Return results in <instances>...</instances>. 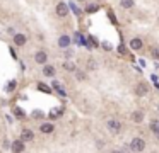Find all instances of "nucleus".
Returning a JSON list of instances; mask_svg holds the SVG:
<instances>
[{"instance_id":"dca6fc26","label":"nucleus","mask_w":159,"mask_h":153,"mask_svg":"<svg viewBox=\"0 0 159 153\" xmlns=\"http://www.w3.org/2000/svg\"><path fill=\"white\" fill-rule=\"evenodd\" d=\"M151 55L154 56V58L159 60V48H152V49H151Z\"/></svg>"},{"instance_id":"f3484780","label":"nucleus","mask_w":159,"mask_h":153,"mask_svg":"<svg viewBox=\"0 0 159 153\" xmlns=\"http://www.w3.org/2000/svg\"><path fill=\"white\" fill-rule=\"evenodd\" d=\"M63 68H65V70H74V65L69 63V61H65V63H63Z\"/></svg>"},{"instance_id":"20e7f679","label":"nucleus","mask_w":159,"mask_h":153,"mask_svg":"<svg viewBox=\"0 0 159 153\" xmlns=\"http://www.w3.org/2000/svg\"><path fill=\"white\" fill-rule=\"evenodd\" d=\"M33 138H34V135H33L31 129H24V131L21 133V139H22V141H31Z\"/></svg>"},{"instance_id":"7ed1b4c3","label":"nucleus","mask_w":159,"mask_h":153,"mask_svg":"<svg viewBox=\"0 0 159 153\" xmlns=\"http://www.w3.org/2000/svg\"><path fill=\"white\" fill-rule=\"evenodd\" d=\"M56 14H58L60 17H65V15L69 14V7H67L65 4H58L56 5Z\"/></svg>"},{"instance_id":"2eb2a0df","label":"nucleus","mask_w":159,"mask_h":153,"mask_svg":"<svg viewBox=\"0 0 159 153\" xmlns=\"http://www.w3.org/2000/svg\"><path fill=\"white\" fill-rule=\"evenodd\" d=\"M132 119L135 121V123H140L142 119H144V117H142V114L140 112H133V116H132Z\"/></svg>"},{"instance_id":"ddd939ff","label":"nucleus","mask_w":159,"mask_h":153,"mask_svg":"<svg viewBox=\"0 0 159 153\" xmlns=\"http://www.w3.org/2000/svg\"><path fill=\"white\" fill-rule=\"evenodd\" d=\"M120 4H122L123 9H132L133 7V0H120Z\"/></svg>"},{"instance_id":"6ab92c4d","label":"nucleus","mask_w":159,"mask_h":153,"mask_svg":"<svg viewBox=\"0 0 159 153\" xmlns=\"http://www.w3.org/2000/svg\"><path fill=\"white\" fill-rule=\"evenodd\" d=\"M14 88H15V82H10V84H9V88H7V90H14Z\"/></svg>"},{"instance_id":"f8f14e48","label":"nucleus","mask_w":159,"mask_h":153,"mask_svg":"<svg viewBox=\"0 0 159 153\" xmlns=\"http://www.w3.org/2000/svg\"><path fill=\"white\" fill-rule=\"evenodd\" d=\"M58 44H60L62 48H67L69 44H70V37H69V36H62V37L58 39Z\"/></svg>"},{"instance_id":"39448f33","label":"nucleus","mask_w":159,"mask_h":153,"mask_svg":"<svg viewBox=\"0 0 159 153\" xmlns=\"http://www.w3.org/2000/svg\"><path fill=\"white\" fill-rule=\"evenodd\" d=\"M14 43L17 44V46H24V44H26V36H24V34H15Z\"/></svg>"},{"instance_id":"1a4fd4ad","label":"nucleus","mask_w":159,"mask_h":153,"mask_svg":"<svg viewBox=\"0 0 159 153\" xmlns=\"http://www.w3.org/2000/svg\"><path fill=\"white\" fill-rule=\"evenodd\" d=\"M135 94H137V95H145V94H147V85H145V84L137 85V88H135Z\"/></svg>"},{"instance_id":"f03ea898","label":"nucleus","mask_w":159,"mask_h":153,"mask_svg":"<svg viewBox=\"0 0 159 153\" xmlns=\"http://www.w3.org/2000/svg\"><path fill=\"white\" fill-rule=\"evenodd\" d=\"M108 128H110L113 133H118L120 129H122V124H120L118 121H115V119H110L108 121Z\"/></svg>"},{"instance_id":"a211bd4d","label":"nucleus","mask_w":159,"mask_h":153,"mask_svg":"<svg viewBox=\"0 0 159 153\" xmlns=\"http://www.w3.org/2000/svg\"><path fill=\"white\" fill-rule=\"evenodd\" d=\"M38 88H40V90H43V92H50V88L46 87L44 84H40V85H38Z\"/></svg>"},{"instance_id":"9b49d317","label":"nucleus","mask_w":159,"mask_h":153,"mask_svg":"<svg viewBox=\"0 0 159 153\" xmlns=\"http://www.w3.org/2000/svg\"><path fill=\"white\" fill-rule=\"evenodd\" d=\"M53 129H55V128H53V124H50V123L41 124V131H43V133H46V135H48V133H52Z\"/></svg>"},{"instance_id":"6e6552de","label":"nucleus","mask_w":159,"mask_h":153,"mask_svg":"<svg viewBox=\"0 0 159 153\" xmlns=\"http://www.w3.org/2000/svg\"><path fill=\"white\" fill-rule=\"evenodd\" d=\"M43 75H46V76H53V75H55V66L46 65V66L43 68Z\"/></svg>"},{"instance_id":"f257e3e1","label":"nucleus","mask_w":159,"mask_h":153,"mask_svg":"<svg viewBox=\"0 0 159 153\" xmlns=\"http://www.w3.org/2000/svg\"><path fill=\"white\" fill-rule=\"evenodd\" d=\"M130 148L133 150V151H142V150L145 148V141L142 138H133L132 139V145H130Z\"/></svg>"},{"instance_id":"aec40b11","label":"nucleus","mask_w":159,"mask_h":153,"mask_svg":"<svg viewBox=\"0 0 159 153\" xmlns=\"http://www.w3.org/2000/svg\"><path fill=\"white\" fill-rule=\"evenodd\" d=\"M15 114H19V117H22V111L21 109H15Z\"/></svg>"},{"instance_id":"9d476101","label":"nucleus","mask_w":159,"mask_h":153,"mask_svg":"<svg viewBox=\"0 0 159 153\" xmlns=\"http://www.w3.org/2000/svg\"><path fill=\"white\" fill-rule=\"evenodd\" d=\"M34 60H36L38 63H44V61H46V53H43V51H38L36 56H34Z\"/></svg>"},{"instance_id":"423d86ee","label":"nucleus","mask_w":159,"mask_h":153,"mask_svg":"<svg viewBox=\"0 0 159 153\" xmlns=\"http://www.w3.org/2000/svg\"><path fill=\"white\" fill-rule=\"evenodd\" d=\"M12 150H14V151H24V141H22V139L14 141L12 143Z\"/></svg>"},{"instance_id":"4468645a","label":"nucleus","mask_w":159,"mask_h":153,"mask_svg":"<svg viewBox=\"0 0 159 153\" xmlns=\"http://www.w3.org/2000/svg\"><path fill=\"white\" fill-rule=\"evenodd\" d=\"M151 129L159 136V121H152V123H151Z\"/></svg>"},{"instance_id":"0eeeda50","label":"nucleus","mask_w":159,"mask_h":153,"mask_svg":"<svg viewBox=\"0 0 159 153\" xmlns=\"http://www.w3.org/2000/svg\"><path fill=\"white\" fill-rule=\"evenodd\" d=\"M130 48H132V49H142V41L139 39V37L132 39L130 41Z\"/></svg>"}]
</instances>
